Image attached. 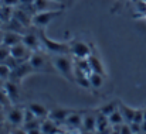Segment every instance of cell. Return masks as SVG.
Returning a JSON list of instances; mask_svg holds the SVG:
<instances>
[{"label":"cell","mask_w":146,"mask_h":134,"mask_svg":"<svg viewBox=\"0 0 146 134\" xmlns=\"http://www.w3.org/2000/svg\"><path fill=\"white\" fill-rule=\"evenodd\" d=\"M70 55L71 54H67V55H52L51 56L52 68L60 75H62L68 82H75V64L72 62Z\"/></svg>","instance_id":"6da1fadb"},{"label":"cell","mask_w":146,"mask_h":134,"mask_svg":"<svg viewBox=\"0 0 146 134\" xmlns=\"http://www.w3.org/2000/svg\"><path fill=\"white\" fill-rule=\"evenodd\" d=\"M40 38H41V47L48 51L51 55H67L71 54V48H70V43H60L55 41L52 38H48L44 33V30H40Z\"/></svg>","instance_id":"7a4b0ae2"},{"label":"cell","mask_w":146,"mask_h":134,"mask_svg":"<svg viewBox=\"0 0 146 134\" xmlns=\"http://www.w3.org/2000/svg\"><path fill=\"white\" fill-rule=\"evenodd\" d=\"M64 10H47V11H37L33 14V26L44 30V27H47L50 23H52L57 17H60L62 14Z\"/></svg>","instance_id":"3957f363"},{"label":"cell","mask_w":146,"mask_h":134,"mask_svg":"<svg viewBox=\"0 0 146 134\" xmlns=\"http://www.w3.org/2000/svg\"><path fill=\"white\" fill-rule=\"evenodd\" d=\"M70 48H71V55H74L75 59H85V58H88L92 54L90 45L87 43H84L82 40L70 41Z\"/></svg>","instance_id":"277c9868"},{"label":"cell","mask_w":146,"mask_h":134,"mask_svg":"<svg viewBox=\"0 0 146 134\" xmlns=\"http://www.w3.org/2000/svg\"><path fill=\"white\" fill-rule=\"evenodd\" d=\"M29 62L31 64L33 69L34 71H48V64H52V61L48 59V56H46L43 52H38V51H33Z\"/></svg>","instance_id":"5b68a950"},{"label":"cell","mask_w":146,"mask_h":134,"mask_svg":"<svg viewBox=\"0 0 146 134\" xmlns=\"http://www.w3.org/2000/svg\"><path fill=\"white\" fill-rule=\"evenodd\" d=\"M31 54H33V51L24 44V43H20V44H17V45H13V47L10 48V55H11L13 58H16L19 62L29 61L30 56H31Z\"/></svg>","instance_id":"8992f818"},{"label":"cell","mask_w":146,"mask_h":134,"mask_svg":"<svg viewBox=\"0 0 146 134\" xmlns=\"http://www.w3.org/2000/svg\"><path fill=\"white\" fill-rule=\"evenodd\" d=\"M33 71H34V69H33V66H31V64H30L29 61L20 62L14 69H11V76H10V79L14 81V82H19V81H21L24 76H27L29 74H31Z\"/></svg>","instance_id":"52a82bcc"},{"label":"cell","mask_w":146,"mask_h":134,"mask_svg":"<svg viewBox=\"0 0 146 134\" xmlns=\"http://www.w3.org/2000/svg\"><path fill=\"white\" fill-rule=\"evenodd\" d=\"M24 113H26V110H23V109H20V107H17V106H11L10 107V110H9V113H7V122L11 124V126H21L23 123H24Z\"/></svg>","instance_id":"ba28073f"},{"label":"cell","mask_w":146,"mask_h":134,"mask_svg":"<svg viewBox=\"0 0 146 134\" xmlns=\"http://www.w3.org/2000/svg\"><path fill=\"white\" fill-rule=\"evenodd\" d=\"M65 6L58 4L52 0H34V10L37 11H47V10H64Z\"/></svg>","instance_id":"9c48e42d"},{"label":"cell","mask_w":146,"mask_h":134,"mask_svg":"<svg viewBox=\"0 0 146 134\" xmlns=\"http://www.w3.org/2000/svg\"><path fill=\"white\" fill-rule=\"evenodd\" d=\"M23 43L27 45L31 51H38L41 48V38L40 33H26L23 34Z\"/></svg>","instance_id":"30bf717a"},{"label":"cell","mask_w":146,"mask_h":134,"mask_svg":"<svg viewBox=\"0 0 146 134\" xmlns=\"http://www.w3.org/2000/svg\"><path fill=\"white\" fill-rule=\"evenodd\" d=\"M1 28L4 31H14V33H19V34H26L27 33V27L14 17L11 20H9L7 23H4Z\"/></svg>","instance_id":"8fae6325"},{"label":"cell","mask_w":146,"mask_h":134,"mask_svg":"<svg viewBox=\"0 0 146 134\" xmlns=\"http://www.w3.org/2000/svg\"><path fill=\"white\" fill-rule=\"evenodd\" d=\"M82 129L85 133H95L97 131V114L87 113L82 116Z\"/></svg>","instance_id":"7c38bea8"},{"label":"cell","mask_w":146,"mask_h":134,"mask_svg":"<svg viewBox=\"0 0 146 134\" xmlns=\"http://www.w3.org/2000/svg\"><path fill=\"white\" fill-rule=\"evenodd\" d=\"M4 90L7 92V95H9L11 103H16V102L19 100V97H20V90H19L17 82H14V81H11V79L6 81V83H4Z\"/></svg>","instance_id":"4fadbf2b"},{"label":"cell","mask_w":146,"mask_h":134,"mask_svg":"<svg viewBox=\"0 0 146 134\" xmlns=\"http://www.w3.org/2000/svg\"><path fill=\"white\" fill-rule=\"evenodd\" d=\"M40 129H41L43 134H60V124L55 123L54 120H51L50 117H46L41 122Z\"/></svg>","instance_id":"5bb4252c"},{"label":"cell","mask_w":146,"mask_h":134,"mask_svg":"<svg viewBox=\"0 0 146 134\" xmlns=\"http://www.w3.org/2000/svg\"><path fill=\"white\" fill-rule=\"evenodd\" d=\"M23 43V34L14 33V31H4V37H3V44L7 47H13Z\"/></svg>","instance_id":"9a60e30c"},{"label":"cell","mask_w":146,"mask_h":134,"mask_svg":"<svg viewBox=\"0 0 146 134\" xmlns=\"http://www.w3.org/2000/svg\"><path fill=\"white\" fill-rule=\"evenodd\" d=\"M70 113L71 112L67 110V109H54V110H50L48 112V117L51 120H54L55 123L60 124V123H65V120H67Z\"/></svg>","instance_id":"2e32d148"},{"label":"cell","mask_w":146,"mask_h":134,"mask_svg":"<svg viewBox=\"0 0 146 134\" xmlns=\"http://www.w3.org/2000/svg\"><path fill=\"white\" fill-rule=\"evenodd\" d=\"M29 110H30L36 117H38V119H46V117H48V110H47L46 106L41 104V103L31 102V103L29 104Z\"/></svg>","instance_id":"e0dca14e"},{"label":"cell","mask_w":146,"mask_h":134,"mask_svg":"<svg viewBox=\"0 0 146 134\" xmlns=\"http://www.w3.org/2000/svg\"><path fill=\"white\" fill-rule=\"evenodd\" d=\"M119 110H121V113H122V116H123V119H125V123H132V122H133L136 109H133V107H131V106H128V104L119 102Z\"/></svg>","instance_id":"ac0fdd59"},{"label":"cell","mask_w":146,"mask_h":134,"mask_svg":"<svg viewBox=\"0 0 146 134\" xmlns=\"http://www.w3.org/2000/svg\"><path fill=\"white\" fill-rule=\"evenodd\" d=\"M88 62H90V66H91V71H92V72H98V74L106 75V72H105V68H104V65H102L101 59L98 58L97 55L91 54V55L88 56Z\"/></svg>","instance_id":"d6986e66"},{"label":"cell","mask_w":146,"mask_h":134,"mask_svg":"<svg viewBox=\"0 0 146 134\" xmlns=\"http://www.w3.org/2000/svg\"><path fill=\"white\" fill-rule=\"evenodd\" d=\"M65 124L71 129H78L80 126H82V116L80 113H75V112H71L65 120Z\"/></svg>","instance_id":"ffe728a7"},{"label":"cell","mask_w":146,"mask_h":134,"mask_svg":"<svg viewBox=\"0 0 146 134\" xmlns=\"http://www.w3.org/2000/svg\"><path fill=\"white\" fill-rule=\"evenodd\" d=\"M88 79H90V85H91V88H94V89H99V88L104 85L105 75L98 74V72H91V74L88 75Z\"/></svg>","instance_id":"44dd1931"},{"label":"cell","mask_w":146,"mask_h":134,"mask_svg":"<svg viewBox=\"0 0 146 134\" xmlns=\"http://www.w3.org/2000/svg\"><path fill=\"white\" fill-rule=\"evenodd\" d=\"M108 119H109L111 126H121V124H123V123H125V119H123V116H122V113H121L119 107H118L115 112H112V113L108 116Z\"/></svg>","instance_id":"7402d4cb"},{"label":"cell","mask_w":146,"mask_h":134,"mask_svg":"<svg viewBox=\"0 0 146 134\" xmlns=\"http://www.w3.org/2000/svg\"><path fill=\"white\" fill-rule=\"evenodd\" d=\"M13 16H14V7L4 6V4L0 6V17H1V20H3V24L7 23L9 20H11Z\"/></svg>","instance_id":"603a6c76"},{"label":"cell","mask_w":146,"mask_h":134,"mask_svg":"<svg viewBox=\"0 0 146 134\" xmlns=\"http://www.w3.org/2000/svg\"><path fill=\"white\" fill-rule=\"evenodd\" d=\"M118 107H119V100H112V102L106 103L105 106H102V107L99 109V112L104 113V114H106V116H109V114H111L112 112H115Z\"/></svg>","instance_id":"cb8c5ba5"},{"label":"cell","mask_w":146,"mask_h":134,"mask_svg":"<svg viewBox=\"0 0 146 134\" xmlns=\"http://www.w3.org/2000/svg\"><path fill=\"white\" fill-rule=\"evenodd\" d=\"M10 76H11V68H10L7 64L1 62V64H0V78L4 79V81H9Z\"/></svg>","instance_id":"d4e9b609"},{"label":"cell","mask_w":146,"mask_h":134,"mask_svg":"<svg viewBox=\"0 0 146 134\" xmlns=\"http://www.w3.org/2000/svg\"><path fill=\"white\" fill-rule=\"evenodd\" d=\"M9 56H10V47L1 44L0 45V64L1 62H6Z\"/></svg>","instance_id":"484cf974"},{"label":"cell","mask_w":146,"mask_h":134,"mask_svg":"<svg viewBox=\"0 0 146 134\" xmlns=\"http://www.w3.org/2000/svg\"><path fill=\"white\" fill-rule=\"evenodd\" d=\"M0 103L4 106V107H9L10 104H11V100H10V97H9V95H7V92L3 89H0Z\"/></svg>","instance_id":"4316f807"},{"label":"cell","mask_w":146,"mask_h":134,"mask_svg":"<svg viewBox=\"0 0 146 134\" xmlns=\"http://www.w3.org/2000/svg\"><path fill=\"white\" fill-rule=\"evenodd\" d=\"M145 120V117H143V109H136V112H135V117H133V122H136V123H142Z\"/></svg>","instance_id":"83f0119b"},{"label":"cell","mask_w":146,"mask_h":134,"mask_svg":"<svg viewBox=\"0 0 146 134\" xmlns=\"http://www.w3.org/2000/svg\"><path fill=\"white\" fill-rule=\"evenodd\" d=\"M119 131H121V134H133V133H132L131 126H129V123H123V124H121Z\"/></svg>","instance_id":"f1b7e54d"},{"label":"cell","mask_w":146,"mask_h":134,"mask_svg":"<svg viewBox=\"0 0 146 134\" xmlns=\"http://www.w3.org/2000/svg\"><path fill=\"white\" fill-rule=\"evenodd\" d=\"M1 4L10 6V7H17L20 4V0H1Z\"/></svg>","instance_id":"f546056e"},{"label":"cell","mask_w":146,"mask_h":134,"mask_svg":"<svg viewBox=\"0 0 146 134\" xmlns=\"http://www.w3.org/2000/svg\"><path fill=\"white\" fill-rule=\"evenodd\" d=\"M10 133L11 134H29L27 133V130H26V127H21V126H16Z\"/></svg>","instance_id":"4dcf8cb0"},{"label":"cell","mask_w":146,"mask_h":134,"mask_svg":"<svg viewBox=\"0 0 146 134\" xmlns=\"http://www.w3.org/2000/svg\"><path fill=\"white\" fill-rule=\"evenodd\" d=\"M26 130H27V129H26ZM27 133L29 134H43V131H41L40 127H34V129H29Z\"/></svg>","instance_id":"1f68e13d"},{"label":"cell","mask_w":146,"mask_h":134,"mask_svg":"<svg viewBox=\"0 0 146 134\" xmlns=\"http://www.w3.org/2000/svg\"><path fill=\"white\" fill-rule=\"evenodd\" d=\"M3 37H4V30L0 28V45L3 44Z\"/></svg>","instance_id":"d6a6232c"},{"label":"cell","mask_w":146,"mask_h":134,"mask_svg":"<svg viewBox=\"0 0 146 134\" xmlns=\"http://www.w3.org/2000/svg\"><path fill=\"white\" fill-rule=\"evenodd\" d=\"M52 1H55V3H58V4H62V6H65L68 0H52Z\"/></svg>","instance_id":"836d02e7"},{"label":"cell","mask_w":146,"mask_h":134,"mask_svg":"<svg viewBox=\"0 0 146 134\" xmlns=\"http://www.w3.org/2000/svg\"><path fill=\"white\" fill-rule=\"evenodd\" d=\"M4 83H6V81L0 78V89H3V88H4Z\"/></svg>","instance_id":"e575fe53"},{"label":"cell","mask_w":146,"mask_h":134,"mask_svg":"<svg viewBox=\"0 0 146 134\" xmlns=\"http://www.w3.org/2000/svg\"><path fill=\"white\" fill-rule=\"evenodd\" d=\"M4 109H6V107H4V106H3V104H1V103H0V112H3V110H4Z\"/></svg>","instance_id":"d590c367"},{"label":"cell","mask_w":146,"mask_h":134,"mask_svg":"<svg viewBox=\"0 0 146 134\" xmlns=\"http://www.w3.org/2000/svg\"><path fill=\"white\" fill-rule=\"evenodd\" d=\"M143 117H145V120H146V107L143 109Z\"/></svg>","instance_id":"8d00e7d4"},{"label":"cell","mask_w":146,"mask_h":134,"mask_svg":"<svg viewBox=\"0 0 146 134\" xmlns=\"http://www.w3.org/2000/svg\"><path fill=\"white\" fill-rule=\"evenodd\" d=\"M3 27V20H1V17H0V28Z\"/></svg>","instance_id":"74e56055"},{"label":"cell","mask_w":146,"mask_h":134,"mask_svg":"<svg viewBox=\"0 0 146 134\" xmlns=\"http://www.w3.org/2000/svg\"><path fill=\"white\" fill-rule=\"evenodd\" d=\"M87 134H95V133H87Z\"/></svg>","instance_id":"f35d334b"},{"label":"cell","mask_w":146,"mask_h":134,"mask_svg":"<svg viewBox=\"0 0 146 134\" xmlns=\"http://www.w3.org/2000/svg\"><path fill=\"white\" fill-rule=\"evenodd\" d=\"M136 134H143V133H136Z\"/></svg>","instance_id":"ab89813d"},{"label":"cell","mask_w":146,"mask_h":134,"mask_svg":"<svg viewBox=\"0 0 146 134\" xmlns=\"http://www.w3.org/2000/svg\"><path fill=\"white\" fill-rule=\"evenodd\" d=\"M0 6H1V0H0Z\"/></svg>","instance_id":"60d3db41"},{"label":"cell","mask_w":146,"mask_h":134,"mask_svg":"<svg viewBox=\"0 0 146 134\" xmlns=\"http://www.w3.org/2000/svg\"><path fill=\"white\" fill-rule=\"evenodd\" d=\"M9 134H11V133H9Z\"/></svg>","instance_id":"b9f144b4"}]
</instances>
